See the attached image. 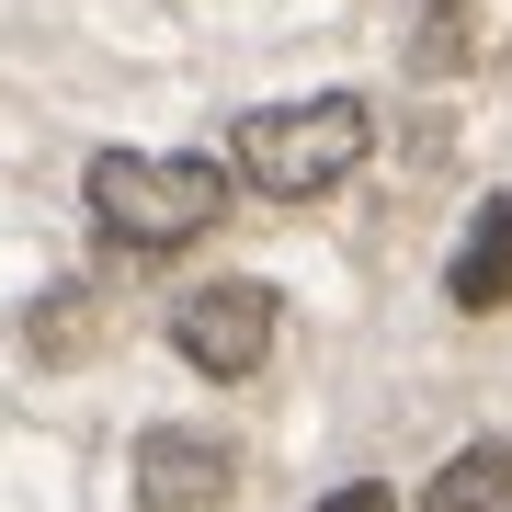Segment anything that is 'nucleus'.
<instances>
[{"label": "nucleus", "mask_w": 512, "mask_h": 512, "mask_svg": "<svg viewBox=\"0 0 512 512\" xmlns=\"http://www.w3.org/2000/svg\"><path fill=\"white\" fill-rule=\"evenodd\" d=\"M319 512H387V490H376V478H353V490H330Z\"/></svg>", "instance_id": "6e6552de"}, {"label": "nucleus", "mask_w": 512, "mask_h": 512, "mask_svg": "<svg viewBox=\"0 0 512 512\" xmlns=\"http://www.w3.org/2000/svg\"><path fill=\"white\" fill-rule=\"evenodd\" d=\"M228 490H239V456L217 433H194V421L137 433V512H228Z\"/></svg>", "instance_id": "20e7f679"}, {"label": "nucleus", "mask_w": 512, "mask_h": 512, "mask_svg": "<svg viewBox=\"0 0 512 512\" xmlns=\"http://www.w3.org/2000/svg\"><path fill=\"white\" fill-rule=\"evenodd\" d=\"M92 342V296H46L35 308V353H80Z\"/></svg>", "instance_id": "0eeeda50"}, {"label": "nucleus", "mask_w": 512, "mask_h": 512, "mask_svg": "<svg viewBox=\"0 0 512 512\" xmlns=\"http://www.w3.org/2000/svg\"><path fill=\"white\" fill-rule=\"evenodd\" d=\"M92 217L126 251H194L228 217V171L194 148H103L92 160Z\"/></svg>", "instance_id": "f03ea898"}, {"label": "nucleus", "mask_w": 512, "mask_h": 512, "mask_svg": "<svg viewBox=\"0 0 512 512\" xmlns=\"http://www.w3.org/2000/svg\"><path fill=\"white\" fill-rule=\"evenodd\" d=\"M444 296H456L467 319H478V308H501V296H512V194H490V205L467 217L456 262H444Z\"/></svg>", "instance_id": "39448f33"}, {"label": "nucleus", "mask_w": 512, "mask_h": 512, "mask_svg": "<svg viewBox=\"0 0 512 512\" xmlns=\"http://www.w3.org/2000/svg\"><path fill=\"white\" fill-rule=\"evenodd\" d=\"M274 330H285L274 285H194L183 308H171V353H183L194 376L239 387V376H262V353H274Z\"/></svg>", "instance_id": "7ed1b4c3"}, {"label": "nucleus", "mask_w": 512, "mask_h": 512, "mask_svg": "<svg viewBox=\"0 0 512 512\" xmlns=\"http://www.w3.org/2000/svg\"><path fill=\"white\" fill-rule=\"evenodd\" d=\"M421 512H512V433H478L467 456L421 490Z\"/></svg>", "instance_id": "423d86ee"}, {"label": "nucleus", "mask_w": 512, "mask_h": 512, "mask_svg": "<svg viewBox=\"0 0 512 512\" xmlns=\"http://www.w3.org/2000/svg\"><path fill=\"white\" fill-rule=\"evenodd\" d=\"M365 148H376V114H365V103H353V92H308V103L239 114L228 171H239L251 194H274V205H319L330 183L365 171Z\"/></svg>", "instance_id": "f257e3e1"}]
</instances>
